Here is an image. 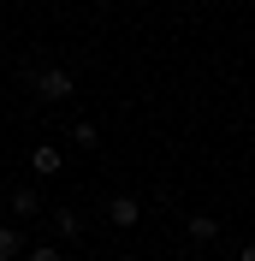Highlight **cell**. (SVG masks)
<instances>
[{
  "label": "cell",
  "instance_id": "cell-8",
  "mask_svg": "<svg viewBox=\"0 0 255 261\" xmlns=\"http://www.w3.org/2000/svg\"><path fill=\"white\" fill-rule=\"evenodd\" d=\"M71 143H78V148H95V143H101V130L83 119V125H71Z\"/></svg>",
  "mask_w": 255,
  "mask_h": 261
},
{
  "label": "cell",
  "instance_id": "cell-7",
  "mask_svg": "<svg viewBox=\"0 0 255 261\" xmlns=\"http://www.w3.org/2000/svg\"><path fill=\"white\" fill-rule=\"evenodd\" d=\"M36 208H42V196H36L30 184H18L12 190V214H36Z\"/></svg>",
  "mask_w": 255,
  "mask_h": 261
},
{
  "label": "cell",
  "instance_id": "cell-9",
  "mask_svg": "<svg viewBox=\"0 0 255 261\" xmlns=\"http://www.w3.org/2000/svg\"><path fill=\"white\" fill-rule=\"evenodd\" d=\"M30 261H65V255H60L54 244H36V249H30Z\"/></svg>",
  "mask_w": 255,
  "mask_h": 261
},
{
  "label": "cell",
  "instance_id": "cell-4",
  "mask_svg": "<svg viewBox=\"0 0 255 261\" xmlns=\"http://www.w3.org/2000/svg\"><path fill=\"white\" fill-rule=\"evenodd\" d=\"M54 231H60V238H78V231H83L78 208H54Z\"/></svg>",
  "mask_w": 255,
  "mask_h": 261
},
{
  "label": "cell",
  "instance_id": "cell-3",
  "mask_svg": "<svg viewBox=\"0 0 255 261\" xmlns=\"http://www.w3.org/2000/svg\"><path fill=\"white\" fill-rule=\"evenodd\" d=\"M60 166H65V154H60L54 143H36V148H30V172H36V178H54Z\"/></svg>",
  "mask_w": 255,
  "mask_h": 261
},
{
  "label": "cell",
  "instance_id": "cell-2",
  "mask_svg": "<svg viewBox=\"0 0 255 261\" xmlns=\"http://www.w3.org/2000/svg\"><path fill=\"white\" fill-rule=\"evenodd\" d=\"M107 220L119 231H131L137 220H143V202H137V196H113V202H107Z\"/></svg>",
  "mask_w": 255,
  "mask_h": 261
},
{
  "label": "cell",
  "instance_id": "cell-5",
  "mask_svg": "<svg viewBox=\"0 0 255 261\" xmlns=\"http://www.w3.org/2000/svg\"><path fill=\"white\" fill-rule=\"evenodd\" d=\"M190 238H196V244L220 238V220H214V214H196V220H190Z\"/></svg>",
  "mask_w": 255,
  "mask_h": 261
},
{
  "label": "cell",
  "instance_id": "cell-6",
  "mask_svg": "<svg viewBox=\"0 0 255 261\" xmlns=\"http://www.w3.org/2000/svg\"><path fill=\"white\" fill-rule=\"evenodd\" d=\"M18 255H24V238L12 226H0V261H18Z\"/></svg>",
  "mask_w": 255,
  "mask_h": 261
},
{
  "label": "cell",
  "instance_id": "cell-1",
  "mask_svg": "<svg viewBox=\"0 0 255 261\" xmlns=\"http://www.w3.org/2000/svg\"><path fill=\"white\" fill-rule=\"evenodd\" d=\"M24 77H30V89L42 101H65L71 89H78V71H65V65H30Z\"/></svg>",
  "mask_w": 255,
  "mask_h": 261
}]
</instances>
